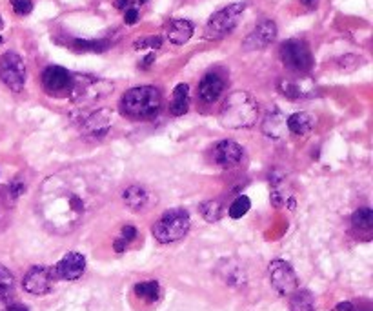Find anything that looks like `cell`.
I'll list each match as a JSON object with an SVG mask.
<instances>
[{
  "instance_id": "6da1fadb",
  "label": "cell",
  "mask_w": 373,
  "mask_h": 311,
  "mask_svg": "<svg viewBox=\"0 0 373 311\" xmlns=\"http://www.w3.org/2000/svg\"><path fill=\"white\" fill-rule=\"evenodd\" d=\"M106 195L104 175L92 166H70L52 173L36 195V211L47 230L66 235L86 220Z\"/></svg>"
},
{
  "instance_id": "7a4b0ae2",
  "label": "cell",
  "mask_w": 373,
  "mask_h": 311,
  "mask_svg": "<svg viewBox=\"0 0 373 311\" xmlns=\"http://www.w3.org/2000/svg\"><path fill=\"white\" fill-rule=\"evenodd\" d=\"M162 107V95L153 86L131 87L120 98V111L134 120H151Z\"/></svg>"
},
{
  "instance_id": "3957f363",
  "label": "cell",
  "mask_w": 373,
  "mask_h": 311,
  "mask_svg": "<svg viewBox=\"0 0 373 311\" xmlns=\"http://www.w3.org/2000/svg\"><path fill=\"white\" fill-rule=\"evenodd\" d=\"M259 106L257 100L248 92H233L222 104L220 122L224 128L242 129L250 128L257 122Z\"/></svg>"
},
{
  "instance_id": "277c9868",
  "label": "cell",
  "mask_w": 373,
  "mask_h": 311,
  "mask_svg": "<svg viewBox=\"0 0 373 311\" xmlns=\"http://www.w3.org/2000/svg\"><path fill=\"white\" fill-rule=\"evenodd\" d=\"M153 237L162 244L177 242L189 231V213L186 209H169L153 224Z\"/></svg>"
},
{
  "instance_id": "5b68a950",
  "label": "cell",
  "mask_w": 373,
  "mask_h": 311,
  "mask_svg": "<svg viewBox=\"0 0 373 311\" xmlns=\"http://www.w3.org/2000/svg\"><path fill=\"white\" fill-rule=\"evenodd\" d=\"M113 92V84L104 78L92 77V75H73V86L70 92L73 103L93 104L107 97Z\"/></svg>"
},
{
  "instance_id": "8992f818",
  "label": "cell",
  "mask_w": 373,
  "mask_h": 311,
  "mask_svg": "<svg viewBox=\"0 0 373 311\" xmlns=\"http://www.w3.org/2000/svg\"><path fill=\"white\" fill-rule=\"evenodd\" d=\"M244 10V2H237V4L226 6L224 10L217 11L210 21H208V24H206V39H210V41H220V39H224L226 35H230L231 31L235 30L237 24H239Z\"/></svg>"
},
{
  "instance_id": "52a82bcc",
  "label": "cell",
  "mask_w": 373,
  "mask_h": 311,
  "mask_svg": "<svg viewBox=\"0 0 373 311\" xmlns=\"http://www.w3.org/2000/svg\"><path fill=\"white\" fill-rule=\"evenodd\" d=\"M282 64L295 73H308L313 67V56L304 41L290 39L281 46Z\"/></svg>"
},
{
  "instance_id": "ba28073f",
  "label": "cell",
  "mask_w": 373,
  "mask_h": 311,
  "mask_svg": "<svg viewBox=\"0 0 373 311\" xmlns=\"http://www.w3.org/2000/svg\"><path fill=\"white\" fill-rule=\"evenodd\" d=\"M0 81L10 87L11 92H22L26 84V66L21 55L8 52L0 58Z\"/></svg>"
},
{
  "instance_id": "9c48e42d",
  "label": "cell",
  "mask_w": 373,
  "mask_h": 311,
  "mask_svg": "<svg viewBox=\"0 0 373 311\" xmlns=\"http://www.w3.org/2000/svg\"><path fill=\"white\" fill-rule=\"evenodd\" d=\"M268 275H270L271 286L281 295H292L293 291L299 290V281H297L295 271H293V268L288 264L286 260H271V264L268 266Z\"/></svg>"
},
{
  "instance_id": "30bf717a",
  "label": "cell",
  "mask_w": 373,
  "mask_h": 311,
  "mask_svg": "<svg viewBox=\"0 0 373 311\" xmlns=\"http://www.w3.org/2000/svg\"><path fill=\"white\" fill-rule=\"evenodd\" d=\"M73 86V75L62 66H47L42 73V87L52 97H66Z\"/></svg>"
},
{
  "instance_id": "8fae6325",
  "label": "cell",
  "mask_w": 373,
  "mask_h": 311,
  "mask_svg": "<svg viewBox=\"0 0 373 311\" xmlns=\"http://www.w3.org/2000/svg\"><path fill=\"white\" fill-rule=\"evenodd\" d=\"M53 284H55V273L46 266H33L22 281L24 290L31 295H46L53 290Z\"/></svg>"
},
{
  "instance_id": "7c38bea8",
  "label": "cell",
  "mask_w": 373,
  "mask_h": 311,
  "mask_svg": "<svg viewBox=\"0 0 373 311\" xmlns=\"http://www.w3.org/2000/svg\"><path fill=\"white\" fill-rule=\"evenodd\" d=\"M277 39V24L273 21L259 22L250 35L244 39V50L255 52V50H264Z\"/></svg>"
},
{
  "instance_id": "4fadbf2b",
  "label": "cell",
  "mask_w": 373,
  "mask_h": 311,
  "mask_svg": "<svg viewBox=\"0 0 373 311\" xmlns=\"http://www.w3.org/2000/svg\"><path fill=\"white\" fill-rule=\"evenodd\" d=\"M86 270V259L82 253H77V251H72L67 255L62 257L58 260V264L55 266V277L62 279V281H77L78 277H82Z\"/></svg>"
},
{
  "instance_id": "5bb4252c",
  "label": "cell",
  "mask_w": 373,
  "mask_h": 311,
  "mask_svg": "<svg viewBox=\"0 0 373 311\" xmlns=\"http://www.w3.org/2000/svg\"><path fill=\"white\" fill-rule=\"evenodd\" d=\"M211 158L222 168H233L242 160V148L233 140H220L211 149Z\"/></svg>"
},
{
  "instance_id": "9a60e30c",
  "label": "cell",
  "mask_w": 373,
  "mask_h": 311,
  "mask_svg": "<svg viewBox=\"0 0 373 311\" xmlns=\"http://www.w3.org/2000/svg\"><path fill=\"white\" fill-rule=\"evenodd\" d=\"M224 92V78L219 73H208L199 84V98L204 104L217 103Z\"/></svg>"
},
{
  "instance_id": "2e32d148",
  "label": "cell",
  "mask_w": 373,
  "mask_h": 311,
  "mask_svg": "<svg viewBox=\"0 0 373 311\" xmlns=\"http://www.w3.org/2000/svg\"><path fill=\"white\" fill-rule=\"evenodd\" d=\"M109 126H111V111L109 109H98L97 113H93L84 120L82 133L92 135V137H100V135H106Z\"/></svg>"
},
{
  "instance_id": "e0dca14e",
  "label": "cell",
  "mask_w": 373,
  "mask_h": 311,
  "mask_svg": "<svg viewBox=\"0 0 373 311\" xmlns=\"http://www.w3.org/2000/svg\"><path fill=\"white\" fill-rule=\"evenodd\" d=\"M122 200L124 204L128 206L131 211H146L149 208V200H151V195L146 188L142 186H129L122 191Z\"/></svg>"
},
{
  "instance_id": "ac0fdd59",
  "label": "cell",
  "mask_w": 373,
  "mask_h": 311,
  "mask_svg": "<svg viewBox=\"0 0 373 311\" xmlns=\"http://www.w3.org/2000/svg\"><path fill=\"white\" fill-rule=\"evenodd\" d=\"M288 126H286V117L282 115L277 107L270 109L264 118V124H262V131L266 133L268 137L279 138L284 137V133H286Z\"/></svg>"
},
{
  "instance_id": "d6986e66",
  "label": "cell",
  "mask_w": 373,
  "mask_h": 311,
  "mask_svg": "<svg viewBox=\"0 0 373 311\" xmlns=\"http://www.w3.org/2000/svg\"><path fill=\"white\" fill-rule=\"evenodd\" d=\"M191 35H193V24L191 22L182 21V19L171 21L168 28V39L169 42H173L175 46L186 44L191 39Z\"/></svg>"
},
{
  "instance_id": "ffe728a7",
  "label": "cell",
  "mask_w": 373,
  "mask_h": 311,
  "mask_svg": "<svg viewBox=\"0 0 373 311\" xmlns=\"http://www.w3.org/2000/svg\"><path fill=\"white\" fill-rule=\"evenodd\" d=\"M286 126L295 135H308L313 129V126H315V117H312L306 111L293 113L292 117H288Z\"/></svg>"
},
{
  "instance_id": "44dd1931",
  "label": "cell",
  "mask_w": 373,
  "mask_h": 311,
  "mask_svg": "<svg viewBox=\"0 0 373 311\" xmlns=\"http://www.w3.org/2000/svg\"><path fill=\"white\" fill-rule=\"evenodd\" d=\"M189 107V87L188 84H179L173 89V100L169 104V111L175 117H180L188 111Z\"/></svg>"
},
{
  "instance_id": "7402d4cb",
  "label": "cell",
  "mask_w": 373,
  "mask_h": 311,
  "mask_svg": "<svg viewBox=\"0 0 373 311\" xmlns=\"http://www.w3.org/2000/svg\"><path fill=\"white\" fill-rule=\"evenodd\" d=\"M292 311H315V299L308 290H295L290 299Z\"/></svg>"
},
{
  "instance_id": "603a6c76",
  "label": "cell",
  "mask_w": 373,
  "mask_h": 311,
  "mask_svg": "<svg viewBox=\"0 0 373 311\" xmlns=\"http://www.w3.org/2000/svg\"><path fill=\"white\" fill-rule=\"evenodd\" d=\"M134 291L138 299H142L146 302H157L160 297V286L159 282L155 281L138 282V284H135Z\"/></svg>"
},
{
  "instance_id": "cb8c5ba5",
  "label": "cell",
  "mask_w": 373,
  "mask_h": 311,
  "mask_svg": "<svg viewBox=\"0 0 373 311\" xmlns=\"http://www.w3.org/2000/svg\"><path fill=\"white\" fill-rule=\"evenodd\" d=\"M352 224L355 230L372 231L373 228V211L370 208H361L352 217Z\"/></svg>"
},
{
  "instance_id": "d4e9b609",
  "label": "cell",
  "mask_w": 373,
  "mask_h": 311,
  "mask_svg": "<svg viewBox=\"0 0 373 311\" xmlns=\"http://www.w3.org/2000/svg\"><path fill=\"white\" fill-rule=\"evenodd\" d=\"M199 209L208 222H217L222 217V204L219 200H208L204 204H200Z\"/></svg>"
},
{
  "instance_id": "484cf974",
  "label": "cell",
  "mask_w": 373,
  "mask_h": 311,
  "mask_svg": "<svg viewBox=\"0 0 373 311\" xmlns=\"http://www.w3.org/2000/svg\"><path fill=\"white\" fill-rule=\"evenodd\" d=\"M13 284H15V279H13V273H11L6 266L0 264V299H6L13 291Z\"/></svg>"
},
{
  "instance_id": "4316f807",
  "label": "cell",
  "mask_w": 373,
  "mask_h": 311,
  "mask_svg": "<svg viewBox=\"0 0 373 311\" xmlns=\"http://www.w3.org/2000/svg\"><path fill=\"white\" fill-rule=\"evenodd\" d=\"M251 208V200L244 195H240L239 199L233 200V204L230 206V217L231 219H242Z\"/></svg>"
},
{
  "instance_id": "83f0119b",
  "label": "cell",
  "mask_w": 373,
  "mask_h": 311,
  "mask_svg": "<svg viewBox=\"0 0 373 311\" xmlns=\"http://www.w3.org/2000/svg\"><path fill=\"white\" fill-rule=\"evenodd\" d=\"M73 46L77 47L78 52H104L109 44L106 41H75Z\"/></svg>"
},
{
  "instance_id": "f1b7e54d",
  "label": "cell",
  "mask_w": 373,
  "mask_h": 311,
  "mask_svg": "<svg viewBox=\"0 0 373 311\" xmlns=\"http://www.w3.org/2000/svg\"><path fill=\"white\" fill-rule=\"evenodd\" d=\"M279 89L284 97L288 98H299L302 97V87L292 81H281L279 82Z\"/></svg>"
},
{
  "instance_id": "f546056e",
  "label": "cell",
  "mask_w": 373,
  "mask_h": 311,
  "mask_svg": "<svg viewBox=\"0 0 373 311\" xmlns=\"http://www.w3.org/2000/svg\"><path fill=\"white\" fill-rule=\"evenodd\" d=\"M160 44H162V39L160 36H146V39H138L135 42V50H159Z\"/></svg>"
},
{
  "instance_id": "4dcf8cb0",
  "label": "cell",
  "mask_w": 373,
  "mask_h": 311,
  "mask_svg": "<svg viewBox=\"0 0 373 311\" xmlns=\"http://www.w3.org/2000/svg\"><path fill=\"white\" fill-rule=\"evenodd\" d=\"M11 6H13V11L17 15H30L31 10H33V2L31 0H11Z\"/></svg>"
},
{
  "instance_id": "1f68e13d",
  "label": "cell",
  "mask_w": 373,
  "mask_h": 311,
  "mask_svg": "<svg viewBox=\"0 0 373 311\" xmlns=\"http://www.w3.org/2000/svg\"><path fill=\"white\" fill-rule=\"evenodd\" d=\"M135 237H137V228H134V226H124L122 231H120V240H124L126 244H129Z\"/></svg>"
},
{
  "instance_id": "d6a6232c",
  "label": "cell",
  "mask_w": 373,
  "mask_h": 311,
  "mask_svg": "<svg viewBox=\"0 0 373 311\" xmlns=\"http://www.w3.org/2000/svg\"><path fill=\"white\" fill-rule=\"evenodd\" d=\"M137 21H138L137 8H128V10L124 11V22H126V24H129V26H131V24H135Z\"/></svg>"
},
{
  "instance_id": "836d02e7",
  "label": "cell",
  "mask_w": 373,
  "mask_h": 311,
  "mask_svg": "<svg viewBox=\"0 0 373 311\" xmlns=\"http://www.w3.org/2000/svg\"><path fill=\"white\" fill-rule=\"evenodd\" d=\"M22 191H24V184L15 182V184H11V186H10V193L13 195V199H17V197H19V195H21Z\"/></svg>"
},
{
  "instance_id": "e575fe53",
  "label": "cell",
  "mask_w": 373,
  "mask_h": 311,
  "mask_svg": "<svg viewBox=\"0 0 373 311\" xmlns=\"http://www.w3.org/2000/svg\"><path fill=\"white\" fill-rule=\"evenodd\" d=\"M337 311H353V304L352 302H341V304H337Z\"/></svg>"
},
{
  "instance_id": "d590c367",
  "label": "cell",
  "mask_w": 373,
  "mask_h": 311,
  "mask_svg": "<svg viewBox=\"0 0 373 311\" xmlns=\"http://www.w3.org/2000/svg\"><path fill=\"white\" fill-rule=\"evenodd\" d=\"M151 62H155V53H149V55L146 56V58H144L142 64H140V66H142V67H148L149 64H151Z\"/></svg>"
},
{
  "instance_id": "8d00e7d4",
  "label": "cell",
  "mask_w": 373,
  "mask_h": 311,
  "mask_svg": "<svg viewBox=\"0 0 373 311\" xmlns=\"http://www.w3.org/2000/svg\"><path fill=\"white\" fill-rule=\"evenodd\" d=\"M302 4L306 6V8H310V10H313V8H317L319 0H301Z\"/></svg>"
},
{
  "instance_id": "74e56055",
  "label": "cell",
  "mask_w": 373,
  "mask_h": 311,
  "mask_svg": "<svg viewBox=\"0 0 373 311\" xmlns=\"http://www.w3.org/2000/svg\"><path fill=\"white\" fill-rule=\"evenodd\" d=\"M129 4V0H117L115 6H117V10H126V6Z\"/></svg>"
},
{
  "instance_id": "f35d334b",
  "label": "cell",
  "mask_w": 373,
  "mask_h": 311,
  "mask_svg": "<svg viewBox=\"0 0 373 311\" xmlns=\"http://www.w3.org/2000/svg\"><path fill=\"white\" fill-rule=\"evenodd\" d=\"M8 311H28V308L22 306V304H13V306L8 308Z\"/></svg>"
},
{
  "instance_id": "ab89813d",
  "label": "cell",
  "mask_w": 373,
  "mask_h": 311,
  "mask_svg": "<svg viewBox=\"0 0 373 311\" xmlns=\"http://www.w3.org/2000/svg\"><path fill=\"white\" fill-rule=\"evenodd\" d=\"M10 304L6 302V299H0V311H8Z\"/></svg>"
},
{
  "instance_id": "60d3db41",
  "label": "cell",
  "mask_w": 373,
  "mask_h": 311,
  "mask_svg": "<svg viewBox=\"0 0 373 311\" xmlns=\"http://www.w3.org/2000/svg\"><path fill=\"white\" fill-rule=\"evenodd\" d=\"M4 28V21H2V17H0V30Z\"/></svg>"
},
{
  "instance_id": "b9f144b4",
  "label": "cell",
  "mask_w": 373,
  "mask_h": 311,
  "mask_svg": "<svg viewBox=\"0 0 373 311\" xmlns=\"http://www.w3.org/2000/svg\"><path fill=\"white\" fill-rule=\"evenodd\" d=\"M2 42H4V39H2V36H0V44H2Z\"/></svg>"
},
{
  "instance_id": "7bdbcfd3",
  "label": "cell",
  "mask_w": 373,
  "mask_h": 311,
  "mask_svg": "<svg viewBox=\"0 0 373 311\" xmlns=\"http://www.w3.org/2000/svg\"><path fill=\"white\" fill-rule=\"evenodd\" d=\"M138 2H146V0H138Z\"/></svg>"
}]
</instances>
